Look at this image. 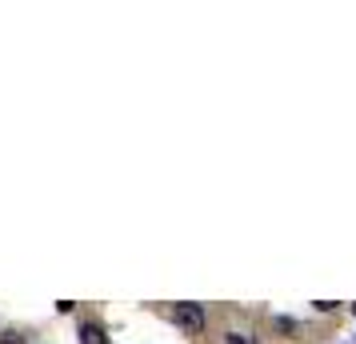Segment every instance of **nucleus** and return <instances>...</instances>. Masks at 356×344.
<instances>
[{"mask_svg":"<svg viewBox=\"0 0 356 344\" xmlns=\"http://www.w3.org/2000/svg\"><path fill=\"white\" fill-rule=\"evenodd\" d=\"M0 344H20V336H4V341H0Z\"/></svg>","mask_w":356,"mask_h":344,"instance_id":"nucleus-3","label":"nucleus"},{"mask_svg":"<svg viewBox=\"0 0 356 344\" xmlns=\"http://www.w3.org/2000/svg\"><path fill=\"white\" fill-rule=\"evenodd\" d=\"M81 344H108V336L100 325H81Z\"/></svg>","mask_w":356,"mask_h":344,"instance_id":"nucleus-2","label":"nucleus"},{"mask_svg":"<svg viewBox=\"0 0 356 344\" xmlns=\"http://www.w3.org/2000/svg\"><path fill=\"white\" fill-rule=\"evenodd\" d=\"M353 312H356V304H353Z\"/></svg>","mask_w":356,"mask_h":344,"instance_id":"nucleus-4","label":"nucleus"},{"mask_svg":"<svg viewBox=\"0 0 356 344\" xmlns=\"http://www.w3.org/2000/svg\"><path fill=\"white\" fill-rule=\"evenodd\" d=\"M172 320H177L184 332H200V328H204V309L184 300V304H177V309H172Z\"/></svg>","mask_w":356,"mask_h":344,"instance_id":"nucleus-1","label":"nucleus"}]
</instances>
